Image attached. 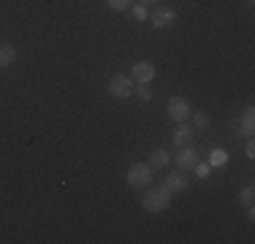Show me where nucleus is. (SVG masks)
Here are the masks:
<instances>
[{"instance_id":"1","label":"nucleus","mask_w":255,"mask_h":244,"mask_svg":"<svg viewBox=\"0 0 255 244\" xmlns=\"http://www.w3.org/2000/svg\"><path fill=\"white\" fill-rule=\"evenodd\" d=\"M168 204H171V193H168L166 187H152V190H147L141 198V206L147 212H152V215L155 212H166Z\"/></svg>"},{"instance_id":"2","label":"nucleus","mask_w":255,"mask_h":244,"mask_svg":"<svg viewBox=\"0 0 255 244\" xmlns=\"http://www.w3.org/2000/svg\"><path fill=\"white\" fill-rule=\"evenodd\" d=\"M149 182H152V168H149V163H136V166H130V171H128V185L130 187H147Z\"/></svg>"},{"instance_id":"3","label":"nucleus","mask_w":255,"mask_h":244,"mask_svg":"<svg viewBox=\"0 0 255 244\" xmlns=\"http://www.w3.org/2000/svg\"><path fill=\"white\" fill-rule=\"evenodd\" d=\"M109 93L114 98H130L133 93V79L125 76V73H117V76L109 79Z\"/></svg>"},{"instance_id":"4","label":"nucleus","mask_w":255,"mask_h":244,"mask_svg":"<svg viewBox=\"0 0 255 244\" xmlns=\"http://www.w3.org/2000/svg\"><path fill=\"white\" fill-rule=\"evenodd\" d=\"M190 114H193L190 103H187L185 98H171V101H168V117H171L174 122H185Z\"/></svg>"},{"instance_id":"5","label":"nucleus","mask_w":255,"mask_h":244,"mask_svg":"<svg viewBox=\"0 0 255 244\" xmlns=\"http://www.w3.org/2000/svg\"><path fill=\"white\" fill-rule=\"evenodd\" d=\"M155 79V65L147 63V60H141V63L133 65V82L136 84H149Z\"/></svg>"},{"instance_id":"6","label":"nucleus","mask_w":255,"mask_h":244,"mask_svg":"<svg viewBox=\"0 0 255 244\" xmlns=\"http://www.w3.org/2000/svg\"><path fill=\"white\" fill-rule=\"evenodd\" d=\"M198 163V157H196V149H190V146H185V149L177 155V168L179 171H193V166Z\"/></svg>"},{"instance_id":"7","label":"nucleus","mask_w":255,"mask_h":244,"mask_svg":"<svg viewBox=\"0 0 255 244\" xmlns=\"http://www.w3.org/2000/svg\"><path fill=\"white\" fill-rule=\"evenodd\" d=\"M149 22H152V27H157V30L171 27V24H174V11H171V8H157Z\"/></svg>"},{"instance_id":"8","label":"nucleus","mask_w":255,"mask_h":244,"mask_svg":"<svg viewBox=\"0 0 255 244\" xmlns=\"http://www.w3.org/2000/svg\"><path fill=\"white\" fill-rule=\"evenodd\" d=\"M163 187H166L168 193H182V190H187V176L185 174H168L166 182H163Z\"/></svg>"},{"instance_id":"9","label":"nucleus","mask_w":255,"mask_h":244,"mask_svg":"<svg viewBox=\"0 0 255 244\" xmlns=\"http://www.w3.org/2000/svg\"><path fill=\"white\" fill-rule=\"evenodd\" d=\"M171 163V155L166 149H155L152 157H149V168H166Z\"/></svg>"},{"instance_id":"10","label":"nucleus","mask_w":255,"mask_h":244,"mask_svg":"<svg viewBox=\"0 0 255 244\" xmlns=\"http://www.w3.org/2000/svg\"><path fill=\"white\" fill-rule=\"evenodd\" d=\"M16 60V49L11 44H0V68H8Z\"/></svg>"},{"instance_id":"11","label":"nucleus","mask_w":255,"mask_h":244,"mask_svg":"<svg viewBox=\"0 0 255 244\" xmlns=\"http://www.w3.org/2000/svg\"><path fill=\"white\" fill-rule=\"evenodd\" d=\"M190 138H193V127L179 125L177 130H174V144H177V146H187V144H190Z\"/></svg>"},{"instance_id":"12","label":"nucleus","mask_w":255,"mask_h":244,"mask_svg":"<svg viewBox=\"0 0 255 244\" xmlns=\"http://www.w3.org/2000/svg\"><path fill=\"white\" fill-rule=\"evenodd\" d=\"M239 127H242V133H245V136H253V130H255V112H253V109H247V112H245Z\"/></svg>"},{"instance_id":"13","label":"nucleus","mask_w":255,"mask_h":244,"mask_svg":"<svg viewBox=\"0 0 255 244\" xmlns=\"http://www.w3.org/2000/svg\"><path fill=\"white\" fill-rule=\"evenodd\" d=\"M193 117V127H196V130H206V127H209V114H204V112H196V114H190Z\"/></svg>"},{"instance_id":"14","label":"nucleus","mask_w":255,"mask_h":244,"mask_svg":"<svg viewBox=\"0 0 255 244\" xmlns=\"http://www.w3.org/2000/svg\"><path fill=\"white\" fill-rule=\"evenodd\" d=\"M228 163V155L223 149H212V155H209V166H226Z\"/></svg>"},{"instance_id":"15","label":"nucleus","mask_w":255,"mask_h":244,"mask_svg":"<svg viewBox=\"0 0 255 244\" xmlns=\"http://www.w3.org/2000/svg\"><path fill=\"white\" fill-rule=\"evenodd\" d=\"M209 163H196V166H193V171H196V176L198 179H206V176H209Z\"/></svg>"},{"instance_id":"16","label":"nucleus","mask_w":255,"mask_h":244,"mask_svg":"<svg viewBox=\"0 0 255 244\" xmlns=\"http://www.w3.org/2000/svg\"><path fill=\"white\" fill-rule=\"evenodd\" d=\"M253 195H255V190H253V187H245V190L239 193V201H242L245 206H253Z\"/></svg>"},{"instance_id":"17","label":"nucleus","mask_w":255,"mask_h":244,"mask_svg":"<svg viewBox=\"0 0 255 244\" xmlns=\"http://www.w3.org/2000/svg\"><path fill=\"white\" fill-rule=\"evenodd\" d=\"M109 5H112L114 11H125V8H130V0H106Z\"/></svg>"},{"instance_id":"18","label":"nucleus","mask_w":255,"mask_h":244,"mask_svg":"<svg viewBox=\"0 0 255 244\" xmlns=\"http://www.w3.org/2000/svg\"><path fill=\"white\" fill-rule=\"evenodd\" d=\"M136 93H138V98H141V101H149V98H152V90H149L147 84H138Z\"/></svg>"},{"instance_id":"19","label":"nucleus","mask_w":255,"mask_h":244,"mask_svg":"<svg viewBox=\"0 0 255 244\" xmlns=\"http://www.w3.org/2000/svg\"><path fill=\"white\" fill-rule=\"evenodd\" d=\"M133 16H136V19H147V5H136V8H133Z\"/></svg>"},{"instance_id":"20","label":"nucleus","mask_w":255,"mask_h":244,"mask_svg":"<svg viewBox=\"0 0 255 244\" xmlns=\"http://www.w3.org/2000/svg\"><path fill=\"white\" fill-rule=\"evenodd\" d=\"M245 155H247V157H255V144H253V141L245 146Z\"/></svg>"},{"instance_id":"21","label":"nucleus","mask_w":255,"mask_h":244,"mask_svg":"<svg viewBox=\"0 0 255 244\" xmlns=\"http://www.w3.org/2000/svg\"><path fill=\"white\" fill-rule=\"evenodd\" d=\"M152 3H157V0H141V5H152Z\"/></svg>"},{"instance_id":"22","label":"nucleus","mask_w":255,"mask_h":244,"mask_svg":"<svg viewBox=\"0 0 255 244\" xmlns=\"http://www.w3.org/2000/svg\"><path fill=\"white\" fill-rule=\"evenodd\" d=\"M247 3H253V0H247Z\"/></svg>"}]
</instances>
